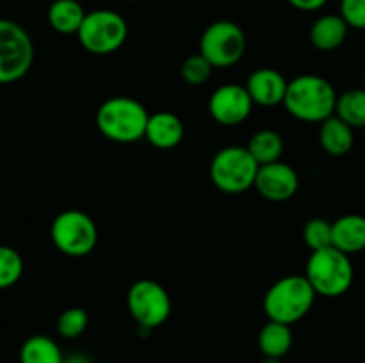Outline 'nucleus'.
Returning <instances> with one entry per match:
<instances>
[{"label": "nucleus", "mask_w": 365, "mask_h": 363, "mask_svg": "<svg viewBox=\"0 0 365 363\" xmlns=\"http://www.w3.org/2000/svg\"><path fill=\"white\" fill-rule=\"evenodd\" d=\"M319 144L331 157L348 155L355 146V128L334 114L319 125Z\"/></svg>", "instance_id": "17"}, {"label": "nucleus", "mask_w": 365, "mask_h": 363, "mask_svg": "<svg viewBox=\"0 0 365 363\" xmlns=\"http://www.w3.org/2000/svg\"><path fill=\"white\" fill-rule=\"evenodd\" d=\"M335 116L351 128H365V89H348L339 95Z\"/></svg>", "instance_id": "22"}, {"label": "nucleus", "mask_w": 365, "mask_h": 363, "mask_svg": "<svg viewBox=\"0 0 365 363\" xmlns=\"http://www.w3.org/2000/svg\"><path fill=\"white\" fill-rule=\"evenodd\" d=\"M246 34L235 21L210 23L200 38V53L214 68H230L245 57Z\"/></svg>", "instance_id": "10"}, {"label": "nucleus", "mask_w": 365, "mask_h": 363, "mask_svg": "<svg viewBox=\"0 0 365 363\" xmlns=\"http://www.w3.org/2000/svg\"><path fill=\"white\" fill-rule=\"evenodd\" d=\"M349 25L341 14H323L310 27V43L321 52H334L344 45Z\"/></svg>", "instance_id": "16"}, {"label": "nucleus", "mask_w": 365, "mask_h": 363, "mask_svg": "<svg viewBox=\"0 0 365 363\" xmlns=\"http://www.w3.org/2000/svg\"><path fill=\"white\" fill-rule=\"evenodd\" d=\"M305 276L317 295L335 299L351 288L355 281V267L351 263V256L330 246L310 253Z\"/></svg>", "instance_id": "4"}, {"label": "nucleus", "mask_w": 365, "mask_h": 363, "mask_svg": "<svg viewBox=\"0 0 365 363\" xmlns=\"http://www.w3.org/2000/svg\"><path fill=\"white\" fill-rule=\"evenodd\" d=\"M341 14L349 28L365 31V0H341Z\"/></svg>", "instance_id": "27"}, {"label": "nucleus", "mask_w": 365, "mask_h": 363, "mask_svg": "<svg viewBox=\"0 0 365 363\" xmlns=\"http://www.w3.org/2000/svg\"><path fill=\"white\" fill-rule=\"evenodd\" d=\"M63 363H91V359L84 354H71L68 358H64Z\"/></svg>", "instance_id": "29"}, {"label": "nucleus", "mask_w": 365, "mask_h": 363, "mask_svg": "<svg viewBox=\"0 0 365 363\" xmlns=\"http://www.w3.org/2000/svg\"><path fill=\"white\" fill-rule=\"evenodd\" d=\"M331 246L346 255H356L365 249V216L346 214L331 223Z\"/></svg>", "instance_id": "15"}, {"label": "nucleus", "mask_w": 365, "mask_h": 363, "mask_svg": "<svg viewBox=\"0 0 365 363\" xmlns=\"http://www.w3.org/2000/svg\"><path fill=\"white\" fill-rule=\"evenodd\" d=\"M24 274V258L11 246L0 244V290L11 288Z\"/></svg>", "instance_id": "24"}, {"label": "nucleus", "mask_w": 365, "mask_h": 363, "mask_svg": "<svg viewBox=\"0 0 365 363\" xmlns=\"http://www.w3.org/2000/svg\"><path fill=\"white\" fill-rule=\"evenodd\" d=\"M50 238L64 256L82 258L98 244V228L93 217L84 210H63L52 221Z\"/></svg>", "instance_id": "6"}, {"label": "nucleus", "mask_w": 365, "mask_h": 363, "mask_svg": "<svg viewBox=\"0 0 365 363\" xmlns=\"http://www.w3.org/2000/svg\"><path fill=\"white\" fill-rule=\"evenodd\" d=\"M34 63V43L20 23L0 18V85L21 80Z\"/></svg>", "instance_id": "8"}, {"label": "nucleus", "mask_w": 365, "mask_h": 363, "mask_svg": "<svg viewBox=\"0 0 365 363\" xmlns=\"http://www.w3.org/2000/svg\"><path fill=\"white\" fill-rule=\"evenodd\" d=\"M246 148H248V152L252 153V157L257 160L259 166H266V164L280 160L285 144L284 137L277 130L262 128V130L255 132L250 137Z\"/></svg>", "instance_id": "21"}, {"label": "nucleus", "mask_w": 365, "mask_h": 363, "mask_svg": "<svg viewBox=\"0 0 365 363\" xmlns=\"http://www.w3.org/2000/svg\"><path fill=\"white\" fill-rule=\"evenodd\" d=\"M260 363H284V362H282V358H266V356H264V359Z\"/></svg>", "instance_id": "30"}, {"label": "nucleus", "mask_w": 365, "mask_h": 363, "mask_svg": "<svg viewBox=\"0 0 365 363\" xmlns=\"http://www.w3.org/2000/svg\"><path fill=\"white\" fill-rule=\"evenodd\" d=\"M77 38L86 52L93 56H110L127 41L128 23L116 11L96 9L86 14Z\"/></svg>", "instance_id": "7"}, {"label": "nucleus", "mask_w": 365, "mask_h": 363, "mask_svg": "<svg viewBox=\"0 0 365 363\" xmlns=\"http://www.w3.org/2000/svg\"><path fill=\"white\" fill-rule=\"evenodd\" d=\"M148 110L132 96H110L96 110V128L109 141L132 144L145 139Z\"/></svg>", "instance_id": "2"}, {"label": "nucleus", "mask_w": 365, "mask_h": 363, "mask_svg": "<svg viewBox=\"0 0 365 363\" xmlns=\"http://www.w3.org/2000/svg\"><path fill=\"white\" fill-rule=\"evenodd\" d=\"M337 91L328 78L321 75H298L289 80L284 107L292 117L303 123H323L335 114Z\"/></svg>", "instance_id": "1"}, {"label": "nucleus", "mask_w": 365, "mask_h": 363, "mask_svg": "<svg viewBox=\"0 0 365 363\" xmlns=\"http://www.w3.org/2000/svg\"><path fill=\"white\" fill-rule=\"evenodd\" d=\"M127 308L141 330H155L171 315V298L155 280H138L127 292Z\"/></svg>", "instance_id": "9"}, {"label": "nucleus", "mask_w": 365, "mask_h": 363, "mask_svg": "<svg viewBox=\"0 0 365 363\" xmlns=\"http://www.w3.org/2000/svg\"><path fill=\"white\" fill-rule=\"evenodd\" d=\"M259 167L246 146H227L212 157L209 174L217 191L241 194L255 185Z\"/></svg>", "instance_id": "5"}, {"label": "nucleus", "mask_w": 365, "mask_h": 363, "mask_svg": "<svg viewBox=\"0 0 365 363\" xmlns=\"http://www.w3.org/2000/svg\"><path fill=\"white\" fill-rule=\"evenodd\" d=\"M289 80L274 68H259L250 73L246 89L253 103L260 107H277L284 103Z\"/></svg>", "instance_id": "13"}, {"label": "nucleus", "mask_w": 365, "mask_h": 363, "mask_svg": "<svg viewBox=\"0 0 365 363\" xmlns=\"http://www.w3.org/2000/svg\"><path fill=\"white\" fill-rule=\"evenodd\" d=\"M84 7L77 0H53L46 13L48 25L59 34H77L86 18Z\"/></svg>", "instance_id": "18"}, {"label": "nucleus", "mask_w": 365, "mask_h": 363, "mask_svg": "<svg viewBox=\"0 0 365 363\" xmlns=\"http://www.w3.org/2000/svg\"><path fill=\"white\" fill-rule=\"evenodd\" d=\"M88 312L84 308H81V306H71V308H66L57 317L56 326L59 337L66 338V340H75L81 335H84V331L88 330Z\"/></svg>", "instance_id": "23"}, {"label": "nucleus", "mask_w": 365, "mask_h": 363, "mask_svg": "<svg viewBox=\"0 0 365 363\" xmlns=\"http://www.w3.org/2000/svg\"><path fill=\"white\" fill-rule=\"evenodd\" d=\"M212 71L214 66L202 56V53L189 56L180 66L182 78H184V82H187L189 85L207 84V82L210 80V77H212Z\"/></svg>", "instance_id": "26"}, {"label": "nucleus", "mask_w": 365, "mask_h": 363, "mask_svg": "<svg viewBox=\"0 0 365 363\" xmlns=\"http://www.w3.org/2000/svg\"><path fill=\"white\" fill-rule=\"evenodd\" d=\"M316 298V290L305 274H289L267 288L262 299V310L267 320L292 326L312 310Z\"/></svg>", "instance_id": "3"}, {"label": "nucleus", "mask_w": 365, "mask_h": 363, "mask_svg": "<svg viewBox=\"0 0 365 363\" xmlns=\"http://www.w3.org/2000/svg\"><path fill=\"white\" fill-rule=\"evenodd\" d=\"M303 241L310 251L330 248L331 246V223L323 217H314L307 221L303 228Z\"/></svg>", "instance_id": "25"}, {"label": "nucleus", "mask_w": 365, "mask_h": 363, "mask_svg": "<svg viewBox=\"0 0 365 363\" xmlns=\"http://www.w3.org/2000/svg\"><path fill=\"white\" fill-rule=\"evenodd\" d=\"M292 347V331L289 324L267 320L259 333V349L266 358H282Z\"/></svg>", "instance_id": "19"}, {"label": "nucleus", "mask_w": 365, "mask_h": 363, "mask_svg": "<svg viewBox=\"0 0 365 363\" xmlns=\"http://www.w3.org/2000/svg\"><path fill=\"white\" fill-rule=\"evenodd\" d=\"M253 100L246 85L223 84L209 98V114L223 127H237L245 123L253 110Z\"/></svg>", "instance_id": "11"}, {"label": "nucleus", "mask_w": 365, "mask_h": 363, "mask_svg": "<svg viewBox=\"0 0 365 363\" xmlns=\"http://www.w3.org/2000/svg\"><path fill=\"white\" fill-rule=\"evenodd\" d=\"M20 363H63L64 356L59 344L46 335H32L21 344Z\"/></svg>", "instance_id": "20"}, {"label": "nucleus", "mask_w": 365, "mask_h": 363, "mask_svg": "<svg viewBox=\"0 0 365 363\" xmlns=\"http://www.w3.org/2000/svg\"><path fill=\"white\" fill-rule=\"evenodd\" d=\"M130 2H141V0H130Z\"/></svg>", "instance_id": "31"}, {"label": "nucleus", "mask_w": 365, "mask_h": 363, "mask_svg": "<svg viewBox=\"0 0 365 363\" xmlns=\"http://www.w3.org/2000/svg\"><path fill=\"white\" fill-rule=\"evenodd\" d=\"M185 134L184 121L170 110L150 114L145 139L157 149H173L182 142Z\"/></svg>", "instance_id": "14"}, {"label": "nucleus", "mask_w": 365, "mask_h": 363, "mask_svg": "<svg viewBox=\"0 0 365 363\" xmlns=\"http://www.w3.org/2000/svg\"><path fill=\"white\" fill-rule=\"evenodd\" d=\"M294 9L305 11V13H310V11H317L328 2V0H287Z\"/></svg>", "instance_id": "28"}, {"label": "nucleus", "mask_w": 365, "mask_h": 363, "mask_svg": "<svg viewBox=\"0 0 365 363\" xmlns=\"http://www.w3.org/2000/svg\"><path fill=\"white\" fill-rule=\"evenodd\" d=\"M253 187L267 201L284 203L294 198L298 192L299 177L291 164L277 160L259 167Z\"/></svg>", "instance_id": "12"}]
</instances>
